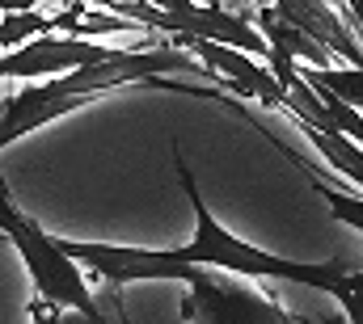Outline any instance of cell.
Returning a JSON list of instances; mask_svg holds the SVG:
<instances>
[{
	"label": "cell",
	"instance_id": "277c9868",
	"mask_svg": "<svg viewBox=\"0 0 363 324\" xmlns=\"http://www.w3.org/2000/svg\"><path fill=\"white\" fill-rule=\"evenodd\" d=\"M271 13H279L287 25H296L304 38L325 47L334 59H347L351 68H363V42L359 34L342 21V13L330 0H262Z\"/></svg>",
	"mask_w": 363,
	"mask_h": 324
},
{
	"label": "cell",
	"instance_id": "5b68a950",
	"mask_svg": "<svg viewBox=\"0 0 363 324\" xmlns=\"http://www.w3.org/2000/svg\"><path fill=\"white\" fill-rule=\"evenodd\" d=\"M296 72L304 76L308 84H317V88H325V93H334L338 101H347L351 110H359L363 114V68H300L296 64Z\"/></svg>",
	"mask_w": 363,
	"mask_h": 324
},
{
	"label": "cell",
	"instance_id": "3957f363",
	"mask_svg": "<svg viewBox=\"0 0 363 324\" xmlns=\"http://www.w3.org/2000/svg\"><path fill=\"white\" fill-rule=\"evenodd\" d=\"M118 47H101L93 38H30L13 51H0V81H47L72 68L97 64L106 55H114Z\"/></svg>",
	"mask_w": 363,
	"mask_h": 324
},
{
	"label": "cell",
	"instance_id": "52a82bcc",
	"mask_svg": "<svg viewBox=\"0 0 363 324\" xmlns=\"http://www.w3.org/2000/svg\"><path fill=\"white\" fill-rule=\"evenodd\" d=\"M30 324H97L89 316H81V312H72V308H60V303H51V299H30Z\"/></svg>",
	"mask_w": 363,
	"mask_h": 324
},
{
	"label": "cell",
	"instance_id": "7a4b0ae2",
	"mask_svg": "<svg viewBox=\"0 0 363 324\" xmlns=\"http://www.w3.org/2000/svg\"><path fill=\"white\" fill-rule=\"evenodd\" d=\"M182 320L186 324H296L274 295L258 291L254 282L241 278H216L203 270V278H194L182 291Z\"/></svg>",
	"mask_w": 363,
	"mask_h": 324
},
{
	"label": "cell",
	"instance_id": "6da1fadb",
	"mask_svg": "<svg viewBox=\"0 0 363 324\" xmlns=\"http://www.w3.org/2000/svg\"><path fill=\"white\" fill-rule=\"evenodd\" d=\"M174 164H178V181L186 202L194 207V241L182 244L178 257L190 265H203V270H228V274H241V278H279V282H296V287H313V291H325L334 287L338 270L342 265H317V261H291V257H279L267 253L258 244L233 236L216 215L211 207L203 202V190L190 173V164L182 156V148H174Z\"/></svg>",
	"mask_w": 363,
	"mask_h": 324
},
{
	"label": "cell",
	"instance_id": "8992f818",
	"mask_svg": "<svg viewBox=\"0 0 363 324\" xmlns=\"http://www.w3.org/2000/svg\"><path fill=\"white\" fill-rule=\"evenodd\" d=\"M330 295L342 303L347 320H308V324H363V274L359 270H338Z\"/></svg>",
	"mask_w": 363,
	"mask_h": 324
}]
</instances>
